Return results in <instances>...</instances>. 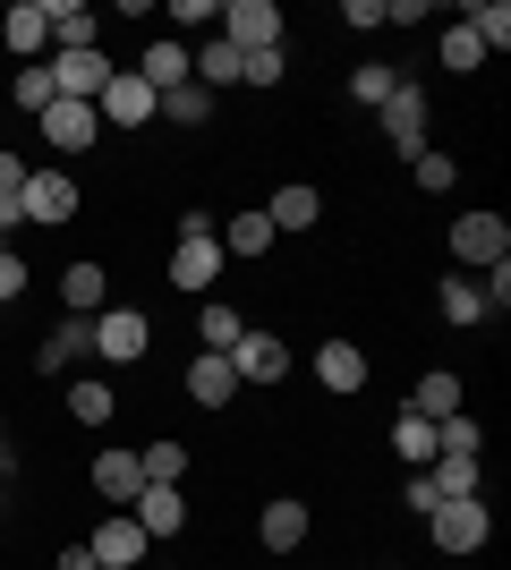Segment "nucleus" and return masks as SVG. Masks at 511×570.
<instances>
[{
	"label": "nucleus",
	"instance_id": "nucleus-1",
	"mask_svg": "<svg viewBox=\"0 0 511 570\" xmlns=\"http://www.w3.org/2000/svg\"><path fill=\"white\" fill-rule=\"evenodd\" d=\"M426 537H435V553H478L494 537V502L469 494V502H435L426 511Z\"/></svg>",
	"mask_w": 511,
	"mask_h": 570
},
{
	"label": "nucleus",
	"instance_id": "nucleus-2",
	"mask_svg": "<svg viewBox=\"0 0 511 570\" xmlns=\"http://www.w3.org/2000/svg\"><path fill=\"white\" fill-rule=\"evenodd\" d=\"M35 128H43V145L60 154V163H77V154H95V145H102L95 102H69V95H51V111L35 119Z\"/></svg>",
	"mask_w": 511,
	"mask_h": 570
},
{
	"label": "nucleus",
	"instance_id": "nucleus-3",
	"mask_svg": "<svg viewBox=\"0 0 511 570\" xmlns=\"http://www.w3.org/2000/svg\"><path fill=\"white\" fill-rule=\"evenodd\" d=\"M375 119H384V145L401 154V163H410L417 145H426V86H410V77H401V86L375 102Z\"/></svg>",
	"mask_w": 511,
	"mask_h": 570
},
{
	"label": "nucleus",
	"instance_id": "nucleus-4",
	"mask_svg": "<svg viewBox=\"0 0 511 570\" xmlns=\"http://www.w3.org/2000/svg\"><path fill=\"white\" fill-rule=\"evenodd\" d=\"M146 350H154V324L137 307H102L95 315V357H102V366H137Z\"/></svg>",
	"mask_w": 511,
	"mask_h": 570
},
{
	"label": "nucleus",
	"instance_id": "nucleus-5",
	"mask_svg": "<svg viewBox=\"0 0 511 570\" xmlns=\"http://www.w3.org/2000/svg\"><path fill=\"white\" fill-rule=\"evenodd\" d=\"M43 69H51V95H69V102H95L102 86H111V69H120V60H111V51L95 43V51H51Z\"/></svg>",
	"mask_w": 511,
	"mask_h": 570
},
{
	"label": "nucleus",
	"instance_id": "nucleus-6",
	"mask_svg": "<svg viewBox=\"0 0 511 570\" xmlns=\"http://www.w3.org/2000/svg\"><path fill=\"white\" fill-rule=\"evenodd\" d=\"M26 230H60V222H77V179L69 170H26Z\"/></svg>",
	"mask_w": 511,
	"mask_h": 570
},
{
	"label": "nucleus",
	"instance_id": "nucleus-7",
	"mask_svg": "<svg viewBox=\"0 0 511 570\" xmlns=\"http://www.w3.org/2000/svg\"><path fill=\"white\" fill-rule=\"evenodd\" d=\"M282 9H273V0H230V9H222V43L230 51H282Z\"/></svg>",
	"mask_w": 511,
	"mask_h": 570
},
{
	"label": "nucleus",
	"instance_id": "nucleus-8",
	"mask_svg": "<svg viewBox=\"0 0 511 570\" xmlns=\"http://www.w3.org/2000/svg\"><path fill=\"white\" fill-rule=\"evenodd\" d=\"M511 256V222L503 214H461L452 222V264H478V273H487V264H503Z\"/></svg>",
	"mask_w": 511,
	"mask_h": 570
},
{
	"label": "nucleus",
	"instance_id": "nucleus-9",
	"mask_svg": "<svg viewBox=\"0 0 511 570\" xmlns=\"http://www.w3.org/2000/svg\"><path fill=\"white\" fill-rule=\"evenodd\" d=\"M95 119H102V128H146V119H154V86L137 69H111V86L95 95Z\"/></svg>",
	"mask_w": 511,
	"mask_h": 570
},
{
	"label": "nucleus",
	"instance_id": "nucleus-10",
	"mask_svg": "<svg viewBox=\"0 0 511 570\" xmlns=\"http://www.w3.org/2000/svg\"><path fill=\"white\" fill-rule=\"evenodd\" d=\"M163 273H170V289H196V298H214V289H222V238H179Z\"/></svg>",
	"mask_w": 511,
	"mask_h": 570
},
{
	"label": "nucleus",
	"instance_id": "nucleus-11",
	"mask_svg": "<svg viewBox=\"0 0 511 570\" xmlns=\"http://www.w3.org/2000/svg\"><path fill=\"white\" fill-rule=\"evenodd\" d=\"M230 375H239V392H247V383H282V375H291V350H282V333H256V324H247L239 350H230Z\"/></svg>",
	"mask_w": 511,
	"mask_h": 570
},
{
	"label": "nucleus",
	"instance_id": "nucleus-12",
	"mask_svg": "<svg viewBox=\"0 0 511 570\" xmlns=\"http://www.w3.org/2000/svg\"><path fill=\"white\" fill-rule=\"evenodd\" d=\"M86 553H95V562L102 570H137V562H146V528H137V520H128V511H111V520H95V537H86Z\"/></svg>",
	"mask_w": 511,
	"mask_h": 570
},
{
	"label": "nucleus",
	"instance_id": "nucleus-13",
	"mask_svg": "<svg viewBox=\"0 0 511 570\" xmlns=\"http://www.w3.org/2000/svg\"><path fill=\"white\" fill-rule=\"evenodd\" d=\"M128 520L146 528V546H163V537H179V528H188V494H179V485H146V494L128 502Z\"/></svg>",
	"mask_w": 511,
	"mask_h": 570
},
{
	"label": "nucleus",
	"instance_id": "nucleus-14",
	"mask_svg": "<svg viewBox=\"0 0 511 570\" xmlns=\"http://www.w3.org/2000/svg\"><path fill=\"white\" fill-rule=\"evenodd\" d=\"M0 43H9V60H18V69H35V60H43V51H51L43 0H18V9H9V18H0Z\"/></svg>",
	"mask_w": 511,
	"mask_h": 570
},
{
	"label": "nucleus",
	"instance_id": "nucleus-15",
	"mask_svg": "<svg viewBox=\"0 0 511 570\" xmlns=\"http://www.w3.org/2000/svg\"><path fill=\"white\" fill-rule=\"evenodd\" d=\"M307 528H316V520H307V502L282 494V502H265V520H256V546H265V553H298V546H307Z\"/></svg>",
	"mask_w": 511,
	"mask_h": 570
},
{
	"label": "nucleus",
	"instance_id": "nucleus-16",
	"mask_svg": "<svg viewBox=\"0 0 511 570\" xmlns=\"http://www.w3.org/2000/svg\"><path fill=\"white\" fill-rule=\"evenodd\" d=\"M426 485H435V502H469V494H487V460L435 452V460H426Z\"/></svg>",
	"mask_w": 511,
	"mask_h": 570
},
{
	"label": "nucleus",
	"instance_id": "nucleus-17",
	"mask_svg": "<svg viewBox=\"0 0 511 570\" xmlns=\"http://www.w3.org/2000/svg\"><path fill=\"white\" fill-rule=\"evenodd\" d=\"M137 77H146V86H154V102H163L170 95V86H188V43H179V35H154V43H146V60H137Z\"/></svg>",
	"mask_w": 511,
	"mask_h": 570
},
{
	"label": "nucleus",
	"instance_id": "nucleus-18",
	"mask_svg": "<svg viewBox=\"0 0 511 570\" xmlns=\"http://www.w3.org/2000/svg\"><path fill=\"white\" fill-rule=\"evenodd\" d=\"M95 494L128 511V502L146 494V460H137V452H95Z\"/></svg>",
	"mask_w": 511,
	"mask_h": 570
},
{
	"label": "nucleus",
	"instance_id": "nucleus-19",
	"mask_svg": "<svg viewBox=\"0 0 511 570\" xmlns=\"http://www.w3.org/2000/svg\"><path fill=\"white\" fill-rule=\"evenodd\" d=\"M95 357V315H69V324H51V341H43V366L51 375H77Z\"/></svg>",
	"mask_w": 511,
	"mask_h": 570
},
{
	"label": "nucleus",
	"instance_id": "nucleus-20",
	"mask_svg": "<svg viewBox=\"0 0 511 570\" xmlns=\"http://www.w3.org/2000/svg\"><path fill=\"white\" fill-rule=\"evenodd\" d=\"M188 401H196V409H230V401H239V375H230V357L196 350V366H188Z\"/></svg>",
	"mask_w": 511,
	"mask_h": 570
},
{
	"label": "nucleus",
	"instance_id": "nucleus-21",
	"mask_svg": "<svg viewBox=\"0 0 511 570\" xmlns=\"http://www.w3.org/2000/svg\"><path fill=\"white\" fill-rule=\"evenodd\" d=\"M316 383L324 392H366V350L358 341H324L316 350Z\"/></svg>",
	"mask_w": 511,
	"mask_h": 570
},
{
	"label": "nucleus",
	"instance_id": "nucleus-22",
	"mask_svg": "<svg viewBox=\"0 0 511 570\" xmlns=\"http://www.w3.org/2000/svg\"><path fill=\"white\" fill-rule=\"evenodd\" d=\"M43 26H51V51H95V9L86 0H43Z\"/></svg>",
	"mask_w": 511,
	"mask_h": 570
},
{
	"label": "nucleus",
	"instance_id": "nucleus-23",
	"mask_svg": "<svg viewBox=\"0 0 511 570\" xmlns=\"http://www.w3.org/2000/svg\"><path fill=\"white\" fill-rule=\"evenodd\" d=\"M410 409L426 417V426L461 417V375H452V366H426V375H417V392H410Z\"/></svg>",
	"mask_w": 511,
	"mask_h": 570
},
{
	"label": "nucleus",
	"instance_id": "nucleus-24",
	"mask_svg": "<svg viewBox=\"0 0 511 570\" xmlns=\"http://www.w3.org/2000/svg\"><path fill=\"white\" fill-rule=\"evenodd\" d=\"M214 238H222V256H273V238H282V230L265 222V205H247V214H230Z\"/></svg>",
	"mask_w": 511,
	"mask_h": 570
},
{
	"label": "nucleus",
	"instance_id": "nucleus-25",
	"mask_svg": "<svg viewBox=\"0 0 511 570\" xmlns=\"http://www.w3.org/2000/svg\"><path fill=\"white\" fill-rule=\"evenodd\" d=\"M265 222H273V230H316V222H324V196L291 179V188H273V196H265Z\"/></svg>",
	"mask_w": 511,
	"mask_h": 570
},
{
	"label": "nucleus",
	"instance_id": "nucleus-26",
	"mask_svg": "<svg viewBox=\"0 0 511 570\" xmlns=\"http://www.w3.org/2000/svg\"><path fill=\"white\" fill-rule=\"evenodd\" d=\"M69 417L77 426H111V417H120V392L102 375H69Z\"/></svg>",
	"mask_w": 511,
	"mask_h": 570
},
{
	"label": "nucleus",
	"instance_id": "nucleus-27",
	"mask_svg": "<svg viewBox=\"0 0 511 570\" xmlns=\"http://www.w3.org/2000/svg\"><path fill=\"white\" fill-rule=\"evenodd\" d=\"M239 333H247V315L230 307V298H205V307H196V341H205L214 357H230V350H239Z\"/></svg>",
	"mask_w": 511,
	"mask_h": 570
},
{
	"label": "nucleus",
	"instance_id": "nucleus-28",
	"mask_svg": "<svg viewBox=\"0 0 511 570\" xmlns=\"http://www.w3.org/2000/svg\"><path fill=\"white\" fill-rule=\"evenodd\" d=\"M435 307H443V324H487V298H478V282H469V273H443L435 282Z\"/></svg>",
	"mask_w": 511,
	"mask_h": 570
},
{
	"label": "nucleus",
	"instance_id": "nucleus-29",
	"mask_svg": "<svg viewBox=\"0 0 511 570\" xmlns=\"http://www.w3.org/2000/svg\"><path fill=\"white\" fill-rule=\"evenodd\" d=\"M102 298H111L102 264H69V273H60V307L69 315H102Z\"/></svg>",
	"mask_w": 511,
	"mask_h": 570
},
{
	"label": "nucleus",
	"instance_id": "nucleus-30",
	"mask_svg": "<svg viewBox=\"0 0 511 570\" xmlns=\"http://www.w3.org/2000/svg\"><path fill=\"white\" fill-rule=\"evenodd\" d=\"M188 69H196V86H205V95H230V86H239V51L214 35L205 51H188Z\"/></svg>",
	"mask_w": 511,
	"mask_h": 570
},
{
	"label": "nucleus",
	"instance_id": "nucleus-31",
	"mask_svg": "<svg viewBox=\"0 0 511 570\" xmlns=\"http://www.w3.org/2000/svg\"><path fill=\"white\" fill-rule=\"evenodd\" d=\"M154 119H170V128H205V119H214V95H205V86H170L163 102H154Z\"/></svg>",
	"mask_w": 511,
	"mask_h": 570
},
{
	"label": "nucleus",
	"instance_id": "nucleus-32",
	"mask_svg": "<svg viewBox=\"0 0 511 570\" xmlns=\"http://www.w3.org/2000/svg\"><path fill=\"white\" fill-rule=\"evenodd\" d=\"M392 452L410 460V469H426V460H435L443 443H435V426H426V417H417V409H401V417H392Z\"/></svg>",
	"mask_w": 511,
	"mask_h": 570
},
{
	"label": "nucleus",
	"instance_id": "nucleus-33",
	"mask_svg": "<svg viewBox=\"0 0 511 570\" xmlns=\"http://www.w3.org/2000/svg\"><path fill=\"white\" fill-rule=\"evenodd\" d=\"M137 460H146V485H179L188 476V443H170V434H154Z\"/></svg>",
	"mask_w": 511,
	"mask_h": 570
},
{
	"label": "nucleus",
	"instance_id": "nucleus-34",
	"mask_svg": "<svg viewBox=\"0 0 511 570\" xmlns=\"http://www.w3.org/2000/svg\"><path fill=\"white\" fill-rule=\"evenodd\" d=\"M435 60H443V69H452V77H469V69H478V60H487V43H478L469 26H443V35H435Z\"/></svg>",
	"mask_w": 511,
	"mask_h": 570
},
{
	"label": "nucleus",
	"instance_id": "nucleus-35",
	"mask_svg": "<svg viewBox=\"0 0 511 570\" xmlns=\"http://www.w3.org/2000/svg\"><path fill=\"white\" fill-rule=\"evenodd\" d=\"M461 26H469V35H478L487 51H511V9H503V0H478Z\"/></svg>",
	"mask_w": 511,
	"mask_h": 570
},
{
	"label": "nucleus",
	"instance_id": "nucleus-36",
	"mask_svg": "<svg viewBox=\"0 0 511 570\" xmlns=\"http://www.w3.org/2000/svg\"><path fill=\"white\" fill-rule=\"evenodd\" d=\"M410 179H417L426 196H443L452 179H461V163H452V154H435V145H417V154H410Z\"/></svg>",
	"mask_w": 511,
	"mask_h": 570
},
{
	"label": "nucleus",
	"instance_id": "nucleus-37",
	"mask_svg": "<svg viewBox=\"0 0 511 570\" xmlns=\"http://www.w3.org/2000/svg\"><path fill=\"white\" fill-rule=\"evenodd\" d=\"M392 86H401V69H392V60H358V69H350V95H358L366 111H375V102H384Z\"/></svg>",
	"mask_w": 511,
	"mask_h": 570
},
{
	"label": "nucleus",
	"instance_id": "nucleus-38",
	"mask_svg": "<svg viewBox=\"0 0 511 570\" xmlns=\"http://www.w3.org/2000/svg\"><path fill=\"white\" fill-rule=\"evenodd\" d=\"M435 443H443V452H469V460H487V426H478L469 409H461V417H443V426H435Z\"/></svg>",
	"mask_w": 511,
	"mask_h": 570
},
{
	"label": "nucleus",
	"instance_id": "nucleus-39",
	"mask_svg": "<svg viewBox=\"0 0 511 570\" xmlns=\"http://www.w3.org/2000/svg\"><path fill=\"white\" fill-rule=\"evenodd\" d=\"M9 102H18L26 119H43V111H51V69H43V60H35V69H18V95H9Z\"/></svg>",
	"mask_w": 511,
	"mask_h": 570
},
{
	"label": "nucleus",
	"instance_id": "nucleus-40",
	"mask_svg": "<svg viewBox=\"0 0 511 570\" xmlns=\"http://www.w3.org/2000/svg\"><path fill=\"white\" fill-rule=\"evenodd\" d=\"M282 77H291L282 51H239V86H282Z\"/></svg>",
	"mask_w": 511,
	"mask_h": 570
},
{
	"label": "nucleus",
	"instance_id": "nucleus-41",
	"mask_svg": "<svg viewBox=\"0 0 511 570\" xmlns=\"http://www.w3.org/2000/svg\"><path fill=\"white\" fill-rule=\"evenodd\" d=\"M170 26H222L214 0H170Z\"/></svg>",
	"mask_w": 511,
	"mask_h": 570
},
{
	"label": "nucleus",
	"instance_id": "nucleus-42",
	"mask_svg": "<svg viewBox=\"0 0 511 570\" xmlns=\"http://www.w3.org/2000/svg\"><path fill=\"white\" fill-rule=\"evenodd\" d=\"M18 289H26V256H18V247H0V298H18Z\"/></svg>",
	"mask_w": 511,
	"mask_h": 570
},
{
	"label": "nucleus",
	"instance_id": "nucleus-43",
	"mask_svg": "<svg viewBox=\"0 0 511 570\" xmlns=\"http://www.w3.org/2000/svg\"><path fill=\"white\" fill-rule=\"evenodd\" d=\"M401 502H410L417 520H426V511H435V485H426V469H410V485H401Z\"/></svg>",
	"mask_w": 511,
	"mask_h": 570
},
{
	"label": "nucleus",
	"instance_id": "nucleus-44",
	"mask_svg": "<svg viewBox=\"0 0 511 570\" xmlns=\"http://www.w3.org/2000/svg\"><path fill=\"white\" fill-rule=\"evenodd\" d=\"M341 26H358V35H366V26H384V0H350V9H341Z\"/></svg>",
	"mask_w": 511,
	"mask_h": 570
},
{
	"label": "nucleus",
	"instance_id": "nucleus-45",
	"mask_svg": "<svg viewBox=\"0 0 511 570\" xmlns=\"http://www.w3.org/2000/svg\"><path fill=\"white\" fill-rule=\"evenodd\" d=\"M384 26H426V0H384Z\"/></svg>",
	"mask_w": 511,
	"mask_h": 570
},
{
	"label": "nucleus",
	"instance_id": "nucleus-46",
	"mask_svg": "<svg viewBox=\"0 0 511 570\" xmlns=\"http://www.w3.org/2000/svg\"><path fill=\"white\" fill-rule=\"evenodd\" d=\"M214 230H222V222L205 214V205H188V214H179V238H214Z\"/></svg>",
	"mask_w": 511,
	"mask_h": 570
},
{
	"label": "nucleus",
	"instance_id": "nucleus-47",
	"mask_svg": "<svg viewBox=\"0 0 511 570\" xmlns=\"http://www.w3.org/2000/svg\"><path fill=\"white\" fill-rule=\"evenodd\" d=\"M0 196H26V163L18 154H0Z\"/></svg>",
	"mask_w": 511,
	"mask_h": 570
},
{
	"label": "nucleus",
	"instance_id": "nucleus-48",
	"mask_svg": "<svg viewBox=\"0 0 511 570\" xmlns=\"http://www.w3.org/2000/svg\"><path fill=\"white\" fill-rule=\"evenodd\" d=\"M51 570H102V562H95V553H86V546H69V553H60V562H51Z\"/></svg>",
	"mask_w": 511,
	"mask_h": 570
},
{
	"label": "nucleus",
	"instance_id": "nucleus-49",
	"mask_svg": "<svg viewBox=\"0 0 511 570\" xmlns=\"http://www.w3.org/2000/svg\"><path fill=\"white\" fill-rule=\"evenodd\" d=\"M0 443H9V417H0Z\"/></svg>",
	"mask_w": 511,
	"mask_h": 570
},
{
	"label": "nucleus",
	"instance_id": "nucleus-50",
	"mask_svg": "<svg viewBox=\"0 0 511 570\" xmlns=\"http://www.w3.org/2000/svg\"><path fill=\"white\" fill-rule=\"evenodd\" d=\"M0 494H9V476H0Z\"/></svg>",
	"mask_w": 511,
	"mask_h": 570
},
{
	"label": "nucleus",
	"instance_id": "nucleus-51",
	"mask_svg": "<svg viewBox=\"0 0 511 570\" xmlns=\"http://www.w3.org/2000/svg\"><path fill=\"white\" fill-rule=\"evenodd\" d=\"M0 247H9V238H0Z\"/></svg>",
	"mask_w": 511,
	"mask_h": 570
}]
</instances>
